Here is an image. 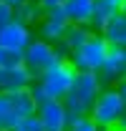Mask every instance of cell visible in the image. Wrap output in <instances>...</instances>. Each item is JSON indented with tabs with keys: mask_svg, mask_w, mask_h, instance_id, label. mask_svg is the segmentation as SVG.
Segmentation results:
<instances>
[{
	"mask_svg": "<svg viewBox=\"0 0 126 131\" xmlns=\"http://www.w3.org/2000/svg\"><path fill=\"white\" fill-rule=\"evenodd\" d=\"M66 131H103V129H101V126H98L88 114H83V116H78V118H76Z\"/></svg>",
	"mask_w": 126,
	"mask_h": 131,
	"instance_id": "cell-18",
	"label": "cell"
},
{
	"mask_svg": "<svg viewBox=\"0 0 126 131\" xmlns=\"http://www.w3.org/2000/svg\"><path fill=\"white\" fill-rule=\"evenodd\" d=\"M91 33H93V30H91L88 25H76V23H68V28H66V33H63L61 40L68 46V50H76L81 43L91 35Z\"/></svg>",
	"mask_w": 126,
	"mask_h": 131,
	"instance_id": "cell-16",
	"label": "cell"
},
{
	"mask_svg": "<svg viewBox=\"0 0 126 131\" xmlns=\"http://www.w3.org/2000/svg\"><path fill=\"white\" fill-rule=\"evenodd\" d=\"M8 20H13V8L5 5V3H0V28H3Z\"/></svg>",
	"mask_w": 126,
	"mask_h": 131,
	"instance_id": "cell-20",
	"label": "cell"
},
{
	"mask_svg": "<svg viewBox=\"0 0 126 131\" xmlns=\"http://www.w3.org/2000/svg\"><path fill=\"white\" fill-rule=\"evenodd\" d=\"M101 88H103V86H101V81H98L96 71H76L68 93L63 96V106H66L68 111L78 114V116L88 114Z\"/></svg>",
	"mask_w": 126,
	"mask_h": 131,
	"instance_id": "cell-1",
	"label": "cell"
},
{
	"mask_svg": "<svg viewBox=\"0 0 126 131\" xmlns=\"http://www.w3.org/2000/svg\"><path fill=\"white\" fill-rule=\"evenodd\" d=\"M38 111V101L33 98L30 88L18 91H0V131H10L23 116Z\"/></svg>",
	"mask_w": 126,
	"mask_h": 131,
	"instance_id": "cell-2",
	"label": "cell"
},
{
	"mask_svg": "<svg viewBox=\"0 0 126 131\" xmlns=\"http://www.w3.org/2000/svg\"><path fill=\"white\" fill-rule=\"evenodd\" d=\"M0 3H5V5H10V8H15V5H20L23 0H0Z\"/></svg>",
	"mask_w": 126,
	"mask_h": 131,
	"instance_id": "cell-24",
	"label": "cell"
},
{
	"mask_svg": "<svg viewBox=\"0 0 126 131\" xmlns=\"http://www.w3.org/2000/svg\"><path fill=\"white\" fill-rule=\"evenodd\" d=\"M58 53L53 48L50 40H43V38H33L30 43L23 48V66L30 71L33 76L43 73L46 68H50L53 63H58Z\"/></svg>",
	"mask_w": 126,
	"mask_h": 131,
	"instance_id": "cell-6",
	"label": "cell"
},
{
	"mask_svg": "<svg viewBox=\"0 0 126 131\" xmlns=\"http://www.w3.org/2000/svg\"><path fill=\"white\" fill-rule=\"evenodd\" d=\"M106 131H119V129H106Z\"/></svg>",
	"mask_w": 126,
	"mask_h": 131,
	"instance_id": "cell-26",
	"label": "cell"
},
{
	"mask_svg": "<svg viewBox=\"0 0 126 131\" xmlns=\"http://www.w3.org/2000/svg\"><path fill=\"white\" fill-rule=\"evenodd\" d=\"M98 33L106 38L109 46H126V13L119 10L113 18L106 20V25H103Z\"/></svg>",
	"mask_w": 126,
	"mask_h": 131,
	"instance_id": "cell-13",
	"label": "cell"
},
{
	"mask_svg": "<svg viewBox=\"0 0 126 131\" xmlns=\"http://www.w3.org/2000/svg\"><path fill=\"white\" fill-rule=\"evenodd\" d=\"M33 76L25 66L18 68H0V91H18V88H28L33 83Z\"/></svg>",
	"mask_w": 126,
	"mask_h": 131,
	"instance_id": "cell-11",
	"label": "cell"
},
{
	"mask_svg": "<svg viewBox=\"0 0 126 131\" xmlns=\"http://www.w3.org/2000/svg\"><path fill=\"white\" fill-rule=\"evenodd\" d=\"M116 91H119V96H121V101H124V106H126V78H121V81L116 83Z\"/></svg>",
	"mask_w": 126,
	"mask_h": 131,
	"instance_id": "cell-21",
	"label": "cell"
},
{
	"mask_svg": "<svg viewBox=\"0 0 126 131\" xmlns=\"http://www.w3.org/2000/svg\"><path fill=\"white\" fill-rule=\"evenodd\" d=\"M91 8H93V0H63V10H66L68 23H76V25H88Z\"/></svg>",
	"mask_w": 126,
	"mask_h": 131,
	"instance_id": "cell-14",
	"label": "cell"
},
{
	"mask_svg": "<svg viewBox=\"0 0 126 131\" xmlns=\"http://www.w3.org/2000/svg\"><path fill=\"white\" fill-rule=\"evenodd\" d=\"M109 53V43L101 33H91L76 50H71V63L76 71H98Z\"/></svg>",
	"mask_w": 126,
	"mask_h": 131,
	"instance_id": "cell-5",
	"label": "cell"
},
{
	"mask_svg": "<svg viewBox=\"0 0 126 131\" xmlns=\"http://www.w3.org/2000/svg\"><path fill=\"white\" fill-rule=\"evenodd\" d=\"M35 116L40 118L43 131H66V106L58 98H48L43 103H38Z\"/></svg>",
	"mask_w": 126,
	"mask_h": 131,
	"instance_id": "cell-9",
	"label": "cell"
},
{
	"mask_svg": "<svg viewBox=\"0 0 126 131\" xmlns=\"http://www.w3.org/2000/svg\"><path fill=\"white\" fill-rule=\"evenodd\" d=\"M43 8H40V3L38 0H23L20 5L13 8V18L20 20V23H25V25H38V20L43 18Z\"/></svg>",
	"mask_w": 126,
	"mask_h": 131,
	"instance_id": "cell-15",
	"label": "cell"
},
{
	"mask_svg": "<svg viewBox=\"0 0 126 131\" xmlns=\"http://www.w3.org/2000/svg\"><path fill=\"white\" fill-rule=\"evenodd\" d=\"M66 28H68V18H66L63 5H56V8L46 10V18L38 20V35H40L43 40H50V43L61 40Z\"/></svg>",
	"mask_w": 126,
	"mask_h": 131,
	"instance_id": "cell-8",
	"label": "cell"
},
{
	"mask_svg": "<svg viewBox=\"0 0 126 131\" xmlns=\"http://www.w3.org/2000/svg\"><path fill=\"white\" fill-rule=\"evenodd\" d=\"M113 129H119V131H126V108H124V114L119 116V121H116V126Z\"/></svg>",
	"mask_w": 126,
	"mask_h": 131,
	"instance_id": "cell-23",
	"label": "cell"
},
{
	"mask_svg": "<svg viewBox=\"0 0 126 131\" xmlns=\"http://www.w3.org/2000/svg\"><path fill=\"white\" fill-rule=\"evenodd\" d=\"M121 3H124V0H93L88 28L98 33L103 25H106V20H109V18H113L119 10H121Z\"/></svg>",
	"mask_w": 126,
	"mask_h": 131,
	"instance_id": "cell-12",
	"label": "cell"
},
{
	"mask_svg": "<svg viewBox=\"0 0 126 131\" xmlns=\"http://www.w3.org/2000/svg\"><path fill=\"white\" fill-rule=\"evenodd\" d=\"M33 40L30 25L20 23V20H8L3 28H0V46L3 48H13V50H23L28 43Z\"/></svg>",
	"mask_w": 126,
	"mask_h": 131,
	"instance_id": "cell-10",
	"label": "cell"
},
{
	"mask_svg": "<svg viewBox=\"0 0 126 131\" xmlns=\"http://www.w3.org/2000/svg\"><path fill=\"white\" fill-rule=\"evenodd\" d=\"M73 76H76V68L71 61H58L50 68H46L43 73L35 76L38 86L46 91V98H58L63 101V96L68 93L71 83H73Z\"/></svg>",
	"mask_w": 126,
	"mask_h": 131,
	"instance_id": "cell-3",
	"label": "cell"
},
{
	"mask_svg": "<svg viewBox=\"0 0 126 131\" xmlns=\"http://www.w3.org/2000/svg\"><path fill=\"white\" fill-rule=\"evenodd\" d=\"M121 13H126V0H124V3H121Z\"/></svg>",
	"mask_w": 126,
	"mask_h": 131,
	"instance_id": "cell-25",
	"label": "cell"
},
{
	"mask_svg": "<svg viewBox=\"0 0 126 131\" xmlns=\"http://www.w3.org/2000/svg\"><path fill=\"white\" fill-rule=\"evenodd\" d=\"M38 3H40L43 10H50V8H56V5H63V0H38Z\"/></svg>",
	"mask_w": 126,
	"mask_h": 131,
	"instance_id": "cell-22",
	"label": "cell"
},
{
	"mask_svg": "<svg viewBox=\"0 0 126 131\" xmlns=\"http://www.w3.org/2000/svg\"><path fill=\"white\" fill-rule=\"evenodd\" d=\"M10 131H43V124L35 114H30V116H23Z\"/></svg>",
	"mask_w": 126,
	"mask_h": 131,
	"instance_id": "cell-19",
	"label": "cell"
},
{
	"mask_svg": "<svg viewBox=\"0 0 126 131\" xmlns=\"http://www.w3.org/2000/svg\"><path fill=\"white\" fill-rule=\"evenodd\" d=\"M96 76L101 86H116L121 78H126V46H109V53Z\"/></svg>",
	"mask_w": 126,
	"mask_h": 131,
	"instance_id": "cell-7",
	"label": "cell"
},
{
	"mask_svg": "<svg viewBox=\"0 0 126 131\" xmlns=\"http://www.w3.org/2000/svg\"><path fill=\"white\" fill-rule=\"evenodd\" d=\"M18 66H23V50L0 46V68H18Z\"/></svg>",
	"mask_w": 126,
	"mask_h": 131,
	"instance_id": "cell-17",
	"label": "cell"
},
{
	"mask_svg": "<svg viewBox=\"0 0 126 131\" xmlns=\"http://www.w3.org/2000/svg\"><path fill=\"white\" fill-rule=\"evenodd\" d=\"M124 108L126 106L121 101V96H119V91H116V86H103L98 91V96H96L88 116L93 118L101 129H113L116 121H119V116L124 114Z\"/></svg>",
	"mask_w": 126,
	"mask_h": 131,
	"instance_id": "cell-4",
	"label": "cell"
}]
</instances>
